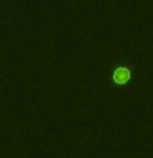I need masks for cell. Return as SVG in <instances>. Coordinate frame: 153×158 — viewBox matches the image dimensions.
Returning a JSON list of instances; mask_svg holds the SVG:
<instances>
[{"label":"cell","mask_w":153,"mask_h":158,"mask_svg":"<svg viewBox=\"0 0 153 158\" xmlns=\"http://www.w3.org/2000/svg\"><path fill=\"white\" fill-rule=\"evenodd\" d=\"M133 81V69L130 64L127 63H122V64H115L110 71V82L117 87H125L128 86Z\"/></svg>","instance_id":"6da1fadb"}]
</instances>
